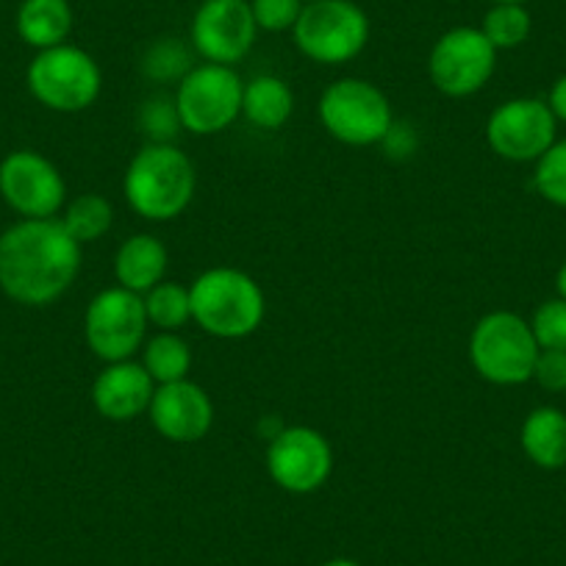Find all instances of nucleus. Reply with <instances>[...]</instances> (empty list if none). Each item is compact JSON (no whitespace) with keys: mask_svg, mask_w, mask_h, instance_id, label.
<instances>
[{"mask_svg":"<svg viewBox=\"0 0 566 566\" xmlns=\"http://www.w3.org/2000/svg\"><path fill=\"white\" fill-rule=\"evenodd\" d=\"M14 25L25 45L48 51L67 42L73 31V9L67 0H23Z\"/></svg>","mask_w":566,"mask_h":566,"instance_id":"19","label":"nucleus"},{"mask_svg":"<svg viewBox=\"0 0 566 566\" xmlns=\"http://www.w3.org/2000/svg\"><path fill=\"white\" fill-rule=\"evenodd\" d=\"M492 3H522V7H525L527 0H492Z\"/></svg>","mask_w":566,"mask_h":566,"instance_id":"34","label":"nucleus"},{"mask_svg":"<svg viewBox=\"0 0 566 566\" xmlns=\"http://www.w3.org/2000/svg\"><path fill=\"white\" fill-rule=\"evenodd\" d=\"M81 272V244L62 220H20L0 233V290L20 306H51Z\"/></svg>","mask_w":566,"mask_h":566,"instance_id":"1","label":"nucleus"},{"mask_svg":"<svg viewBox=\"0 0 566 566\" xmlns=\"http://www.w3.org/2000/svg\"><path fill=\"white\" fill-rule=\"evenodd\" d=\"M292 36L303 56L336 67L367 48L369 18L353 0H317L303 7Z\"/></svg>","mask_w":566,"mask_h":566,"instance_id":"7","label":"nucleus"},{"mask_svg":"<svg viewBox=\"0 0 566 566\" xmlns=\"http://www.w3.org/2000/svg\"><path fill=\"white\" fill-rule=\"evenodd\" d=\"M156 395V380L150 378L142 361H114L103 367L92 384V402L97 413L108 422H130L148 413Z\"/></svg>","mask_w":566,"mask_h":566,"instance_id":"16","label":"nucleus"},{"mask_svg":"<svg viewBox=\"0 0 566 566\" xmlns=\"http://www.w3.org/2000/svg\"><path fill=\"white\" fill-rule=\"evenodd\" d=\"M303 0H250V12H253L259 31L266 34H281L292 31L303 14Z\"/></svg>","mask_w":566,"mask_h":566,"instance_id":"28","label":"nucleus"},{"mask_svg":"<svg viewBox=\"0 0 566 566\" xmlns=\"http://www.w3.org/2000/svg\"><path fill=\"white\" fill-rule=\"evenodd\" d=\"M198 172L192 159L172 142H148L130 159L123 192L130 209L148 222H170L195 200Z\"/></svg>","mask_w":566,"mask_h":566,"instance_id":"2","label":"nucleus"},{"mask_svg":"<svg viewBox=\"0 0 566 566\" xmlns=\"http://www.w3.org/2000/svg\"><path fill=\"white\" fill-rule=\"evenodd\" d=\"M142 130L150 136V142H170V136L178 134L181 119H178V108L172 97H154L142 106L139 114Z\"/></svg>","mask_w":566,"mask_h":566,"instance_id":"29","label":"nucleus"},{"mask_svg":"<svg viewBox=\"0 0 566 566\" xmlns=\"http://www.w3.org/2000/svg\"><path fill=\"white\" fill-rule=\"evenodd\" d=\"M319 123L334 139L350 148H369L389 139L395 112L380 86L364 78L334 81L319 97Z\"/></svg>","mask_w":566,"mask_h":566,"instance_id":"5","label":"nucleus"},{"mask_svg":"<svg viewBox=\"0 0 566 566\" xmlns=\"http://www.w3.org/2000/svg\"><path fill=\"white\" fill-rule=\"evenodd\" d=\"M142 301H145L148 323L159 331H178L192 319L189 286H184V283L178 281L156 283L148 295H142Z\"/></svg>","mask_w":566,"mask_h":566,"instance_id":"23","label":"nucleus"},{"mask_svg":"<svg viewBox=\"0 0 566 566\" xmlns=\"http://www.w3.org/2000/svg\"><path fill=\"white\" fill-rule=\"evenodd\" d=\"M145 301L136 292L112 286L97 292L84 314V339L101 361H128L148 339Z\"/></svg>","mask_w":566,"mask_h":566,"instance_id":"9","label":"nucleus"},{"mask_svg":"<svg viewBox=\"0 0 566 566\" xmlns=\"http://www.w3.org/2000/svg\"><path fill=\"white\" fill-rule=\"evenodd\" d=\"M319 566H361V564H358V560H350V558H331Z\"/></svg>","mask_w":566,"mask_h":566,"instance_id":"33","label":"nucleus"},{"mask_svg":"<svg viewBox=\"0 0 566 566\" xmlns=\"http://www.w3.org/2000/svg\"><path fill=\"white\" fill-rule=\"evenodd\" d=\"M0 198L23 220H51L67 200V184L42 154L12 150L0 161Z\"/></svg>","mask_w":566,"mask_h":566,"instance_id":"12","label":"nucleus"},{"mask_svg":"<svg viewBox=\"0 0 566 566\" xmlns=\"http://www.w3.org/2000/svg\"><path fill=\"white\" fill-rule=\"evenodd\" d=\"M255 25L250 0H203L192 18V48L211 64L233 67L255 45Z\"/></svg>","mask_w":566,"mask_h":566,"instance_id":"14","label":"nucleus"},{"mask_svg":"<svg viewBox=\"0 0 566 566\" xmlns=\"http://www.w3.org/2000/svg\"><path fill=\"white\" fill-rule=\"evenodd\" d=\"M497 67V51L481 29L459 25L444 31L428 56L431 84L448 97H470L489 84Z\"/></svg>","mask_w":566,"mask_h":566,"instance_id":"10","label":"nucleus"},{"mask_svg":"<svg viewBox=\"0 0 566 566\" xmlns=\"http://www.w3.org/2000/svg\"><path fill=\"white\" fill-rule=\"evenodd\" d=\"M192 70L189 51L178 40H161L142 59V73L154 81H181Z\"/></svg>","mask_w":566,"mask_h":566,"instance_id":"26","label":"nucleus"},{"mask_svg":"<svg viewBox=\"0 0 566 566\" xmlns=\"http://www.w3.org/2000/svg\"><path fill=\"white\" fill-rule=\"evenodd\" d=\"M522 450L542 470L566 467V413L542 406L527 413L520 433Z\"/></svg>","mask_w":566,"mask_h":566,"instance_id":"18","label":"nucleus"},{"mask_svg":"<svg viewBox=\"0 0 566 566\" xmlns=\"http://www.w3.org/2000/svg\"><path fill=\"white\" fill-rule=\"evenodd\" d=\"M489 148L509 161H538L555 142V114L536 97H516L492 112L486 123Z\"/></svg>","mask_w":566,"mask_h":566,"instance_id":"13","label":"nucleus"},{"mask_svg":"<svg viewBox=\"0 0 566 566\" xmlns=\"http://www.w3.org/2000/svg\"><path fill=\"white\" fill-rule=\"evenodd\" d=\"M244 84L226 64H198L178 81L176 108L181 128L195 136H211L231 128L242 114Z\"/></svg>","mask_w":566,"mask_h":566,"instance_id":"8","label":"nucleus"},{"mask_svg":"<svg viewBox=\"0 0 566 566\" xmlns=\"http://www.w3.org/2000/svg\"><path fill=\"white\" fill-rule=\"evenodd\" d=\"M547 106H549V112L555 114V119H564L566 123V75H560V78L553 84Z\"/></svg>","mask_w":566,"mask_h":566,"instance_id":"31","label":"nucleus"},{"mask_svg":"<svg viewBox=\"0 0 566 566\" xmlns=\"http://www.w3.org/2000/svg\"><path fill=\"white\" fill-rule=\"evenodd\" d=\"M167 264H170V255L161 239H156L154 233H134L119 244L114 255L117 286L136 295H148L156 283L165 281Z\"/></svg>","mask_w":566,"mask_h":566,"instance_id":"17","label":"nucleus"},{"mask_svg":"<svg viewBox=\"0 0 566 566\" xmlns=\"http://www.w3.org/2000/svg\"><path fill=\"white\" fill-rule=\"evenodd\" d=\"M538 342L531 323L514 312H492L472 328L470 361L494 386H520L533 378Z\"/></svg>","mask_w":566,"mask_h":566,"instance_id":"4","label":"nucleus"},{"mask_svg":"<svg viewBox=\"0 0 566 566\" xmlns=\"http://www.w3.org/2000/svg\"><path fill=\"white\" fill-rule=\"evenodd\" d=\"M142 367L148 369L156 386L187 380L192 369V350L176 331H159L142 345Z\"/></svg>","mask_w":566,"mask_h":566,"instance_id":"21","label":"nucleus"},{"mask_svg":"<svg viewBox=\"0 0 566 566\" xmlns=\"http://www.w3.org/2000/svg\"><path fill=\"white\" fill-rule=\"evenodd\" d=\"M555 290H558L560 301H566V261H564V264H560L558 277H555Z\"/></svg>","mask_w":566,"mask_h":566,"instance_id":"32","label":"nucleus"},{"mask_svg":"<svg viewBox=\"0 0 566 566\" xmlns=\"http://www.w3.org/2000/svg\"><path fill=\"white\" fill-rule=\"evenodd\" d=\"M531 331L538 342V350L566 353V301H547L536 308Z\"/></svg>","mask_w":566,"mask_h":566,"instance_id":"27","label":"nucleus"},{"mask_svg":"<svg viewBox=\"0 0 566 566\" xmlns=\"http://www.w3.org/2000/svg\"><path fill=\"white\" fill-rule=\"evenodd\" d=\"M192 319L217 339H244L264 323L266 301L259 283L233 266H214L189 286Z\"/></svg>","mask_w":566,"mask_h":566,"instance_id":"3","label":"nucleus"},{"mask_svg":"<svg viewBox=\"0 0 566 566\" xmlns=\"http://www.w3.org/2000/svg\"><path fill=\"white\" fill-rule=\"evenodd\" d=\"M303 3H317V0H303Z\"/></svg>","mask_w":566,"mask_h":566,"instance_id":"35","label":"nucleus"},{"mask_svg":"<svg viewBox=\"0 0 566 566\" xmlns=\"http://www.w3.org/2000/svg\"><path fill=\"white\" fill-rule=\"evenodd\" d=\"M533 378L547 391L566 389V353L564 350H538Z\"/></svg>","mask_w":566,"mask_h":566,"instance_id":"30","label":"nucleus"},{"mask_svg":"<svg viewBox=\"0 0 566 566\" xmlns=\"http://www.w3.org/2000/svg\"><path fill=\"white\" fill-rule=\"evenodd\" d=\"M292 112H295V95H292L290 84L277 75H259L250 84H244L242 117L253 123L255 128H283L290 123Z\"/></svg>","mask_w":566,"mask_h":566,"instance_id":"20","label":"nucleus"},{"mask_svg":"<svg viewBox=\"0 0 566 566\" xmlns=\"http://www.w3.org/2000/svg\"><path fill=\"white\" fill-rule=\"evenodd\" d=\"M533 181L544 200L566 209V139L553 142V148L538 159Z\"/></svg>","mask_w":566,"mask_h":566,"instance_id":"25","label":"nucleus"},{"mask_svg":"<svg viewBox=\"0 0 566 566\" xmlns=\"http://www.w3.org/2000/svg\"><path fill=\"white\" fill-rule=\"evenodd\" d=\"M266 472L290 494H312L328 483L334 472V448L306 424L281 428L266 448Z\"/></svg>","mask_w":566,"mask_h":566,"instance_id":"11","label":"nucleus"},{"mask_svg":"<svg viewBox=\"0 0 566 566\" xmlns=\"http://www.w3.org/2000/svg\"><path fill=\"white\" fill-rule=\"evenodd\" d=\"M62 226L67 228L70 237L84 248V244L97 242L106 237L114 226V209L103 195L86 192L70 200L62 214Z\"/></svg>","mask_w":566,"mask_h":566,"instance_id":"22","label":"nucleus"},{"mask_svg":"<svg viewBox=\"0 0 566 566\" xmlns=\"http://www.w3.org/2000/svg\"><path fill=\"white\" fill-rule=\"evenodd\" d=\"M29 90L45 108L59 114H75L97 101L103 86V73L95 59L75 45H56L36 51L31 59Z\"/></svg>","mask_w":566,"mask_h":566,"instance_id":"6","label":"nucleus"},{"mask_svg":"<svg viewBox=\"0 0 566 566\" xmlns=\"http://www.w3.org/2000/svg\"><path fill=\"white\" fill-rule=\"evenodd\" d=\"M481 31L494 51L520 48L531 36V12L522 3H494L483 18Z\"/></svg>","mask_w":566,"mask_h":566,"instance_id":"24","label":"nucleus"},{"mask_svg":"<svg viewBox=\"0 0 566 566\" xmlns=\"http://www.w3.org/2000/svg\"><path fill=\"white\" fill-rule=\"evenodd\" d=\"M148 413L156 431L176 444L200 442L214 424V402L209 391L189 378L156 386Z\"/></svg>","mask_w":566,"mask_h":566,"instance_id":"15","label":"nucleus"}]
</instances>
